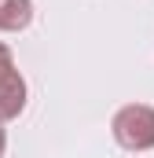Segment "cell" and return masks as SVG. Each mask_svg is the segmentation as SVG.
Segmentation results:
<instances>
[{"instance_id": "6da1fadb", "label": "cell", "mask_w": 154, "mask_h": 158, "mask_svg": "<svg viewBox=\"0 0 154 158\" xmlns=\"http://www.w3.org/2000/svg\"><path fill=\"white\" fill-rule=\"evenodd\" d=\"M110 132L125 151H151L154 147V107L125 103L110 121Z\"/></svg>"}, {"instance_id": "7a4b0ae2", "label": "cell", "mask_w": 154, "mask_h": 158, "mask_svg": "<svg viewBox=\"0 0 154 158\" xmlns=\"http://www.w3.org/2000/svg\"><path fill=\"white\" fill-rule=\"evenodd\" d=\"M26 96H30L26 77H22V74H18V66H15L11 74H4V77H0V121L18 118V114L26 110Z\"/></svg>"}, {"instance_id": "3957f363", "label": "cell", "mask_w": 154, "mask_h": 158, "mask_svg": "<svg viewBox=\"0 0 154 158\" xmlns=\"http://www.w3.org/2000/svg\"><path fill=\"white\" fill-rule=\"evenodd\" d=\"M33 22V0H0V33H22Z\"/></svg>"}, {"instance_id": "277c9868", "label": "cell", "mask_w": 154, "mask_h": 158, "mask_svg": "<svg viewBox=\"0 0 154 158\" xmlns=\"http://www.w3.org/2000/svg\"><path fill=\"white\" fill-rule=\"evenodd\" d=\"M4 151H7V132H4V121H0V158H4Z\"/></svg>"}]
</instances>
